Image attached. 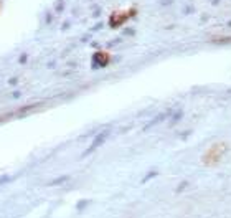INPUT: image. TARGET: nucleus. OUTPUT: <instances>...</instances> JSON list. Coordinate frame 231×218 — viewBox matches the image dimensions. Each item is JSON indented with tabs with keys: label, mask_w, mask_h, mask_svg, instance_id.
I'll use <instances>...</instances> for the list:
<instances>
[{
	"label": "nucleus",
	"mask_w": 231,
	"mask_h": 218,
	"mask_svg": "<svg viewBox=\"0 0 231 218\" xmlns=\"http://www.w3.org/2000/svg\"><path fill=\"white\" fill-rule=\"evenodd\" d=\"M187 187H188V182H187V180L180 182V184H178V187H177V192H178V193H180V192H183Z\"/></svg>",
	"instance_id": "obj_1"
},
{
	"label": "nucleus",
	"mask_w": 231,
	"mask_h": 218,
	"mask_svg": "<svg viewBox=\"0 0 231 218\" xmlns=\"http://www.w3.org/2000/svg\"><path fill=\"white\" fill-rule=\"evenodd\" d=\"M182 117H183V111H178L177 114L173 116V122H178V121H180Z\"/></svg>",
	"instance_id": "obj_2"
}]
</instances>
